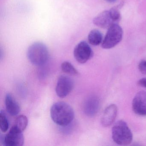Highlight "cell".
I'll list each match as a JSON object with an SVG mask.
<instances>
[{"label":"cell","mask_w":146,"mask_h":146,"mask_svg":"<svg viewBox=\"0 0 146 146\" xmlns=\"http://www.w3.org/2000/svg\"><path fill=\"white\" fill-rule=\"evenodd\" d=\"M74 86L73 79L66 76H61L59 77L56 84V93L60 98H64L71 92Z\"/></svg>","instance_id":"cell-8"},{"label":"cell","mask_w":146,"mask_h":146,"mask_svg":"<svg viewBox=\"0 0 146 146\" xmlns=\"http://www.w3.org/2000/svg\"><path fill=\"white\" fill-rule=\"evenodd\" d=\"M73 54L78 63L83 64L93 57V52L89 45L86 42L83 41L76 46Z\"/></svg>","instance_id":"cell-7"},{"label":"cell","mask_w":146,"mask_h":146,"mask_svg":"<svg viewBox=\"0 0 146 146\" xmlns=\"http://www.w3.org/2000/svg\"><path fill=\"white\" fill-rule=\"evenodd\" d=\"M113 141L120 146L129 145L133 140V135L126 122L123 120L117 121L112 129Z\"/></svg>","instance_id":"cell-3"},{"label":"cell","mask_w":146,"mask_h":146,"mask_svg":"<svg viewBox=\"0 0 146 146\" xmlns=\"http://www.w3.org/2000/svg\"><path fill=\"white\" fill-rule=\"evenodd\" d=\"M117 113V108L111 104L106 108L101 118V124L103 127L110 126L114 122Z\"/></svg>","instance_id":"cell-11"},{"label":"cell","mask_w":146,"mask_h":146,"mask_svg":"<svg viewBox=\"0 0 146 146\" xmlns=\"http://www.w3.org/2000/svg\"><path fill=\"white\" fill-rule=\"evenodd\" d=\"M137 84L139 86L146 88V78H142L138 81Z\"/></svg>","instance_id":"cell-18"},{"label":"cell","mask_w":146,"mask_h":146,"mask_svg":"<svg viewBox=\"0 0 146 146\" xmlns=\"http://www.w3.org/2000/svg\"><path fill=\"white\" fill-rule=\"evenodd\" d=\"M100 108V100L96 96H91L86 99L83 106L84 113L87 116L93 117L96 115Z\"/></svg>","instance_id":"cell-10"},{"label":"cell","mask_w":146,"mask_h":146,"mask_svg":"<svg viewBox=\"0 0 146 146\" xmlns=\"http://www.w3.org/2000/svg\"><path fill=\"white\" fill-rule=\"evenodd\" d=\"M88 41L89 43L93 46H98L102 42V34L98 30H93L89 34Z\"/></svg>","instance_id":"cell-13"},{"label":"cell","mask_w":146,"mask_h":146,"mask_svg":"<svg viewBox=\"0 0 146 146\" xmlns=\"http://www.w3.org/2000/svg\"><path fill=\"white\" fill-rule=\"evenodd\" d=\"M106 1H107V2L111 3H114V2L117 1V0H106Z\"/></svg>","instance_id":"cell-19"},{"label":"cell","mask_w":146,"mask_h":146,"mask_svg":"<svg viewBox=\"0 0 146 146\" xmlns=\"http://www.w3.org/2000/svg\"><path fill=\"white\" fill-rule=\"evenodd\" d=\"M5 106L7 111L11 116H17L20 112V106L11 94L6 96Z\"/></svg>","instance_id":"cell-12"},{"label":"cell","mask_w":146,"mask_h":146,"mask_svg":"<svg viewBox=\"0 0 146 146\" xmlns=\"http://www.w3.org/2000/svg\"><path fill=\"white\" fill-rule=\"evenodd\" d=\"M61 69L64 73L71 76H76L79 74V72L73 65L68 61H64L61 64Z\"/></svg>","instance_id":"cell-14"},{"label":"cell","mask_w":146,"mask_h":146,"mask_svg":"<svg viewBox=\"0 0 146 146\" xmlns=\"http://www.w3.org/2000/svg\"><path fill=\"white\" fill-rule=\"evenodd\" d=\"M23 131L13 125L3 137V144L6 146H22L24 143Z\"/></svg>","instance_id":"cell-6"},{"label":"cell","mask_w":146,"mask_h":146,"mask_svg":"<svg viewBox=\"0 0 146 146\" xmlns=\"http://www.w3.org/2000/svg\"><path fill=\"white\" fill-rule=\"evenodd\" d=\"M120 20L117 13L111 9L97 15L93 19V23L100 28L108 29L113 25L117 24Z\"/></svg>","instance_id":"cell-5"},{"label":"cell","mask_w":146,"mask_h":146,"mask_svg":"<svg viewBox=\"0 0 146 146\" xmlns=\"http://www.w3.org/2000/svg\"><path fill=\"white\" fill-rule=\"evenodd\" d=\"M50 115L54 123L60 126L71 123L74 119V110L66 102H59L54 103L50 110Z\"/></svg>","instance_id":"cell-1"},{"label":"cell","mask_w":146,"mask_h":146,"mask_svg":"<svg viewBox=\"0 0 146 146\" xmlns=\"http://www.w3.org/2000/svg\"><path fill=\"white\" fill-rule=\"evenodd\" d=\"M28 123L29 120L27 117L25 115H20L16 119L14 125L23 131L27 128Z\"/></svg>","instance_id":"cell-15"},{"label":"cell","mask_w":146,"mask_h":146,"mask_svg":"<svg viewBox=\"0 0 146 146\" xmlns=\"http://www.w3.org/2000/svg\"><path fill=\"white\" fill-rule=\"evenodd\" d=\"M133 111L137 115L146 116V92L141 91L135 96L132 101Z\"/></svg>","instance_id":"cell-9"},{"label":"cell","mask_w":146,"mask_h":146,"mask_svg":"<svg viewBox=\"0 0 146 146\" xmlns=\"http://www.w3.org/2000/svg\"><path fill=\"white\" fill-rule=\"evenodd\" d=\"M138 69L142 74L146 75V60H142L138 64Z\"/></svg>","instance_id":"cell-17"},{"label":"cell","mask_w":146,"mask_h":146,"mask_svg":"<svg viewBox=\"0 0 146 146\" xmlns=\"http://www.w3.org/2000/svg\"><path fill=\"white\" fill-rule=\"evenodd\" d=\"M123 31L118 24H115L108 28L104 40L102 42V47L104 49H110L117 45L122 39Z\"/></svg>","instance_id":"cell-4"},{"label":"cell","mask_w":146,"mask_h":146,"mask_svg":"<svg viewBox=\"0 0 146 146\" xmlns=\"http://www.w3.org/2000/svg\"><path fill=\"white\" fill-rule=\"evenodd\" d=\"M27 57L31 63L36 66H42L47 62L49 52L46 46L42 42H36L30 46Z\"/></svg>","instance_id":"cell-2"},{"label":"cell","mask_w":146,"mask_h":146,"mask_svg":"<svg viewBox=\"0 0 146 146\" xmlns=\"http://www.w3.org/2000/svg\"><path fill=\"white\" fill-rule=\"evenodd\" d=\"M9 125L8 119L4 111L0 112V128L2 132H6L9 129Z\"/></svg>","instance_id":"cell-16"}]
</instances>
